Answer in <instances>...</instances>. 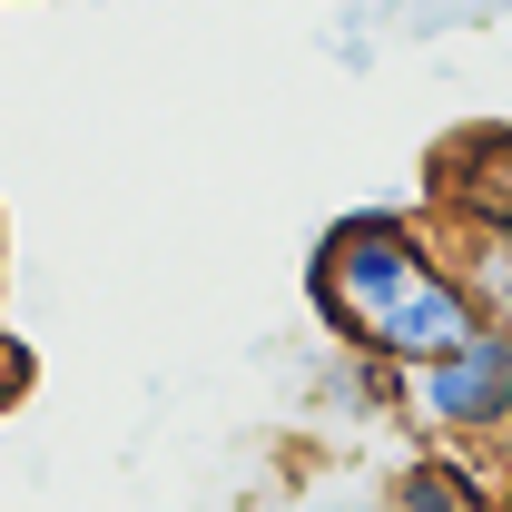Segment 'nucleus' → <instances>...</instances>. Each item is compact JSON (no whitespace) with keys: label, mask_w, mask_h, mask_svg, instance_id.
<instances>
[{"label":"nucleus","mask_w":512,"mask_h":512,"mask_svg":"<svg viewBox=\"0 0 512 512\" xmlns=\"http://www.w3.org/2000/svg\"><path fill=\"white\" fill-rule=\"evenodd\" d=\"M444 237L424 227V217H404V207H355V217H335L316 237V266H306V296H316V316L335 325V345H355L365 355V335H375L434 266H444Z\"/></svg>","instance_id":"obj_1"},{"label":"nucleus","mask_w":512,"mask_h":512,"mask_svg":"<svg viewBox=\"0 0 512 512\" xmlns=\"http://www.w3.org/2000/svg\"><path fill=\"white\" fill-rule=\"evenodd\" d=\"M394 414L453 453H503L512 434V325H473L434 365H394Z\"/></svg>","instance_id":"obj_2"},{"label":"nucleus","mask_w":512,"mask_h":512,"mask_svg":"<svg viewBox=\"0 0 512 512\" xmlns=\"http://www.w3.org/2000/svg\"><path fill=\"white\" fill-rule=\"evenodd\" d=\"M20 394H30V355H20V345H10V355H0V414H10V404H20Z\"/></svg>","instance_id":"obj_3"},{"label":"nucleus","mask_w":512,"mask_h":512,"mask_svg":"<svg viewBox=\"0 0 512 512\" xmlns=\"http://www.w3.org/2000/svg\"><path fill=\"white\" fill-rule=\"evenodd\" d=\"M512 0H463V20H503Z\"/></svg>","instance_id":"obj_4"},{"label":"nucleus","mask_w":512,"mask_h":512,"mask_svg":"<svg viewBox=\"0 0 512 512\" xmlns=\"http://www.w3.org/2000/svg\"><path fill=\"white\" fill-rule=\"evenodd\" d=\"M0 286H10V227H0Z\"/></svg>","instance_id":"obj_5"},{"label":"nucleus","mask_w":512,"mask_h":512,"mask_svg":"<svg viewBox=\"0 0 512 512\" xmlns=\"http://www.w3.org/2000/svg\"><path fill=\"white\" fill-rule=\"evenodd\" d=\"M335 512H394V503H335Z\"/></svg>","instance_id":"obj_6"},{"label":"nucleus","mask_w":512,"mask_h":512,"mask_svg":"<svg viewBox=\"0 0 512 512\" xmlns=\"http://www.w3.org/2000/svg\"><path fill=\"white\" fill-rule=\"evenodd\" d=\"M473 512H512V503H503V493H493V503H473Z\"/></svg>","instance_id":"obj_7"},{"label":"nucleus","mask_w":512,"mask_h":512,"mask_svg":"<svg viewBox=\"0 0 512 512\" xmlns=\"http://www.w3.org/2000/svg\"><path fill=\"white\" fill-rule=\"evenodd\" d=\"M493 463H503V473H512V434H503V453H493Z\"/></svg>","instance_id":"obj_8"},{"label":"nucleus","mask_w":512,"mask_h":512,"mask_svg":"<svg viewBox=\"0 0 512 512\" xmlns=\"http://www.w3.org/2000/svg\"><path fill=\"white\" fill-rule=\"evenodd\" d=\"M503 503H512V473H503Z\"/></svg>","instance_id":"obj_9"},{"label":"nucleus","mask_w":512,"mask_h":512,"mask_svg":"<svg viewBox=\"0 0 512 512\" xmlns=\"http://www.w3.org/2000/svg\"><path fill=\"white\" fill-rule=\"evenodd\" d=\"M0 355H10V335H0Z\"/></svg>","instance_id":"obj_10"}]
</instances>
